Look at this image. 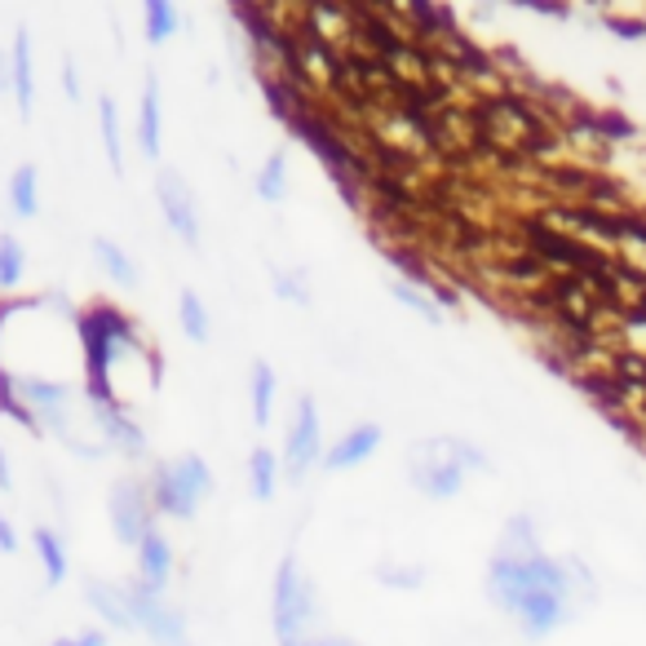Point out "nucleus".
<instances>
[{"mask_svg":"<svg viewBox=\"0 0 646 646\" xmlns=\"http://www.w3.org/2000/svg\"><path fill=\"white\" fill-rule=\"evenodd\" d=\"M150 500H155V513L159 518H177V522H190L199 500L212 496V469L199 451H181L173 460H159L150 469Z\"/></svg>","mask_w":646,"mask_h":646,"instance_id":"7ed1b4c3","label":"nucleus"},{"mask_svg":"<svg viewBox=\"0 0 646 646\" xmlns=\"http://www.w3.org/2000/svg\"><path fill=\"white\" fill-rule=\"evenodd\" d=\"M106 509H111V531L124 549H137L155 531V518H159L146 478H115L111 496H106Z\"/></svg>","mask_w":646,"mask_h":646,"instance_id":"423d86ee","label":"nucleus"},{"mask_svg":"<svg viewBox=\"0 0 646 646\" xmlns=\"http://www.w3.org/2000/svg\"><path fill=\"white\" fill-rule=\"evenodd\" d=\"M261 93H265V106H270V115L279 119V124H296L310 106H314V97H305L296 84H288L283 75H261Z\"/></svg>","mask_w":646,"mask_h":646,"instance_id":"f3484780","label":"nucleus"},{"mask_svg":"<svg viewBox=\"0 0 646 646\" xmlns=\"http://www.w3.org/2000/svg\"><path fill=\"white\" fill-rule=\"evenodd\" d=\"M97 133L106 146V164L119 177L124 173V133H119V102L111 93H97Z\"/></svg>","mask_w":646,"mask_h":646,"instance_id":"412c9836","label":"nucleus"},{"mask_svg":"<svg viewBox=\"0 0 646 646\" xmlns=\"http://www.w3.org/2000/svg\"><path fill=\"white\" fill-rule=\"evenodd\" d=\"M279 473H283V465H279V451H270L265 442H257L252 451H248V491H252V500H274V491H279Z\"/></svg>","mask_w":646,"mask_h":646,"instance_id":"aec40b11","label":"nucleus"},{"mask_svg":"<svg viewBox=\"0 0 646 646\" xmlns=\"http://www.w3.org/2000/svg\"><path fill=\"white\" fill-rule=\"evenodd\" d=\"M84 416H88V425L97 429V438L106 442V451H115V456H124V460H142V456L150 451L146 429L137 425L133 411H124V407H115V403H88V398H84Z\"/></svg>","mask_w":646,"mask_h":646,"instance_id":"9d476101","label":"nucleus"},{"mask_svg":"<svg viewBox=\"0 0 646 646\" xmlns=\"http://www.w3.org/2000/svg\"><path fill=\"white\" fill-rule=\"evenodd\" d=\"M27 274V248L13 230H0V292H13Z\"/></svg>","mask_w":646,"mask_h":646,"instance_id":"bb28decb","label":"nucleus"},{"mask_svg":"<svg viewBox=\"0 0 646 646\" xmlns=\"http://www.w3.org/2000/svg\"><path fill=\"white\" fill-rule=\"evenodd\" d=\"M0 553H18V527L9 522L4 509H0Z\"/></svg>","mask_w":646,"mask_h":646,"instance_id":"473e14b6","label":"nucleus"},{"mask_svg":"<svg viewBox=\"0 0 646 646\" xmlns=\"http://www.w3.org/2000/svg\"><path fill=\"white\" fill-rule=\"evenodd\" d=\"M376 580L385 584V588H420L425 584V566H416V562H376Z\"/></svg>","mask_w":646,"mask_h":646,"instance_id":"c85d7f7f","label":"nucleus"},{"mask_svg":"<svg viewBox=\"0 0 646 646\" xmlns=\"http://www.w3.org/2000/svg\"><path fill=\"white\" fill-rule=\"evenodd\" d=\"M133 142H137V155L142 159H159L164 155V102H159V75L155 71H146V80H142Z\"/></svg>","mask_w":646,"mask_h":646,"instance_id":"f8f14e48","label":"nucleus"},{"mask_svg":"<svg viewBox=\"0 0 646 646\" xmlns=\"http://www.w3.org/2000/svg\"><path fill=\"white\" fill-rule=\"evenodd\" d=\"M296 27L310 40L327 44L332 53H341V58L358 49V13H354V4H341V0H305Z\"/></svg>","mask_w":646,"mask_h":646,"instance_id":"6e6552de","label":"nucleus"},{"mask_svg":"<svg viewBox=\"0 0 646 646\" xmlns=\"http://www.w3.org/2000/svg\"><path fill=\"white\" fill-rule=\"evenodd\" d=\"M487 597L500 611H509L527 637H544L549 628L562 624L566 571L540 553L527 518H513L504 527V540H500L496 558L487 562Z\"/></svg>","mask_w":646,"mask_h":646,"instance_id":"f257e3e1","label":"nucleus"},{"mask_svg":"<svg viewBox=\"0 0 646 646\" xmlns=\"http://www.w3.org/2000/svg\"><path fill=\"white\" fill-rule=\"evenodd\" d=\"M31 544H35V558H40V571H44V584H62L71 562H66V544L53 527H31Z\"/></svg>","mask_w":646,"mask_h":646,"instance_id":"4be33fe9","label":"nucleus"},{"mask_svg":"<svg viewBox=\"0 0 646 646\" xmlns=\"http://www.w3.org/2000/svg\"><path fill=\"white\" fill-rule=\"evenodd\" d=\"M124 593H128V606H133L137 633H146L155 646H195L186 615H181L177 606H168V602H164V593L146 588L137 575L124 584Z\"/></svg>","mask_w":646,"mask_h":646,"instance_id":"0eeeda50","label":"nucleus"},{"mask_svg":"<svg viewBox=\"0 0 646 646\" xmlns=\"http://www.w3.org/2000/svg\"><path fill=\"white\" fill-rule=\"evenodd\" d=\"M301 646H358V642H350V637H305Z\"/></svg>","mask_w":646,"mask_h":646,"instance_id":"c9c22d12","label":"nucleus"},{"mask_svg":"<svg viewBox=\"0 0 646 646\" xmlns=\"http://www.w3.org/2000/svg\"><path fill=\"white\" fill-rule=\"evenodd\" d=\"M447 451L456 456V465H465V469H487L491 460L482 456V447H473L469 438H447Z\"/></svg>","mask_w":646,"mask_h":646,"instance_id":"c756f323","label":"nucleus"},{"mask_svg":"<svg viewBox=\"0 0 646 646\" xmlns=\"http://www.w3.org/2000/svg\"><path fill=\"white\" fill-rule=\"evenodd\" d=\"M252 186H257V199H261V204H279V199L288 195V155H283V150H270V155L261 159Z\"/></svg>","mask_w":646,"mask_h":646,"instance_id":"393cba45","label":"nucleus"},{"mask_svg":"<svg viewBox=\"0 0 646 646\" xmlns=\"http://www.w3.org/2000/svg\"><path fill=\"white\" fill-rule=\"evenodd\" d=\"M84 606L102 619V628H115V633H137V619H133V606H128L124 584H111V580L88 575V580H84Z\"/></svg>","mask_w":646,"mask_h":646,"instance_id":"ddd939ff","label":"nucleus"},{"mask_svg":"<svg viewBox=\"0 0 646 646\" xmlns=\"http://www.w3.org/2000/svg\"><path fill=\"white\" fill-rule=\"evenodd\" d=\"M0 491H13V469H9V451L0 447Z\"/></svg>","mask_w":646,"mask_h":646,"instance_id":"f704fd0d","label":"nucleus"},{"mask_svg":"<svg viewBox=\"0 0 646 646\" xmlns=\"http://www.w3.org/2000/svg\"><path fill=\"white\" fill-rule=\"evenodd\" d=\"M274 394H279V376L265 358H252V372H248V403H252V420L265 429L274 420Z\"/></svg>","mask_w":646,"mask_h":646,"instance_id":"6ab92c4d","label":"nucleus"},{"mask_svg":"<svg viewBox=\"0 0 646 646\" xmlns=\"http://www.w3.org/2000/svg\"><path fill=\"white\" fill-rule=\"evenodd\" d=\"M177 31H181V13H177V4H168V0H146V4H142V35H146L150 49L168 44Z\"/></svg>","mask_w":646,"mask_h":646,"instance_id":"b1692460","label":"nucleus"},{"mask_svg":"<svg viewBox=\"0 0 646 646\" xmlns=\"http://www.w3.org/2000/svg\"><path fill=\"white\" fill-rule=\"evenodd\" d=\"M177 323H181L186 341H195V345H204V341L212 336L208 305L199 301V292H195V288H181V296H177Z\"/></svg>","mask_w":646,"mask_h":646,"instance_id":"a878e982","label":"nucleus"},{"mask_svg":"<svg viewBox=\"0 0 646 646\" xmlns=\"http://www.w3.org/2000/svg\"><path fill=\"white\" fill-rule=\"evenodd\" d=\"M93 261L102 265V274L115 283V288H124V292H133L137 283H142V270H137V261L128 257V248L119 243V239H111V235H93Z\"/></svg>","mask_w":646,"mask_h":646,"instance_id":"dca6fc26","label":"nucleus"},{"mask_svg":"<svg viewBox=\"0 0 646 646\" xmlns=\"http://www.w3.org/2000/svg\"><path fill=\"white\" fill-rule=\"evenodd\" d=\"M9 212H13L18 221L40 217V168H35L31 159L18 164V168L9 173Z\"/></svg>","mask_w":646,"mask_h":646,"instance_id":"a211bd4d","label":"nucleus"},{"mask_svg":"<svg viewBox=\"0 0 646 646\" xmlns=\"http://www.w3.org/2000/svg\"><path fill=\"white\" fill-rule=\"evenodd\" d=\"M9 66H13V106L22 119H31V102H35V71H31V27H13L9 40Z\"/></svg>","mask_w":646,"mask_h":646,"instance_id":"2eb2a0df","label":"nucleus"},{"mask_svg":"<svg viewBox=\"0 0 646 646\" xmlns=\"http://www.w3.org/2000/svg\"><path fill=\"white\" fill-rule=\"evenodd\" d=\"M0 93H13V66H9V49H0Z\"/></svg>","mask_w":646,"mask_h":646,"instance_id":"72a5a7b5","label":"nucleus"},{"mask_svg":"<svg viewBox=\"0 0 646 646\" xmlns=\"http://www.w3.org/2000/svg\"><path fill=\"white\" fill-rule=\"evenodd\" d=\"M385 288H389V296L403 305V310H411V314H420L425 323H442L447 319V310L420 288V283H411V279H403V274H389L385 279Z\"/></svg>","mask_w":646,"mask_h":646,"instance_id":"5701e85b","label":"nucleus"},{"mask_svg":"<svg viewBox=\"0 0 646 646\" xmlns=\"http://www.w3.org/2000/svg\"><path fill=\"white\" fill-rule=\"evenodd\" d=\"M381 442H385V429H381L376 420H363V425L345 429L336 442H327V451H323V465H319V469H327V473L358 469L363 460H372V456H376V447H381Z\"/></svg>","mask_w":646,"mask_h":646,"instance_id":"9b49d317","label":"nucleus"},{"mask_svg":"<svg viewBox=\"0 0 646 646\" xmlns=\"http://www.w3.org/2000/svg\"><path fill=\"white\" fill-rule=\"evenodd\" d=\"M155 204H159L164 226H168L186 248H199V199H195L190 181H186L177 168H159V173H155Z\"/></svg>","mask_w":646,"mask_h":646,"instance_id":"1a4fd4ad","label":"nucleus"},{"mask_svg":"<svg viewBox=\"0 0 646 646\" xmlns=\"http://www.w3.org/2000/svg\"><path fill=\"white\" fill-rule=\"evenodd\" d=\"M49 646H106V628H75V633L53 637Z\"/></svg>","mask_w":646,"mask_h":646,"instance_id":"7c9ffc66","label":"nucleus"},{"mask_svg":"<svg viewBox=\"0 0 646 646\" xmlns=\"http://www.w3.org/2000/svg\"><path fill=\"white\" fill-rule=\"evenodd\" d=\"M314 615H319V593L310 584V575L301 571L296 553H283L274 566V584H270V624L279 646H301L305 637H314Z\"/></svg>","mask_w":646,"mask_h":646,"instance_id":"f03ea898","label":"nucleus"},{"mask_svg":"<svg viewBox=\"0 0 646 646\" xmlns=\"http://www.w3.org/2000/svg\"><path fill=\"white\" fill-rule=\"evenodd\" d=\"M62 88H66V97H71V102H80V66H75V58H71V53L62 58Z\"/></svg>","mask_w":646,"mask_h":646,"instance_id":"2f4dec72","label":"nucleus"},{"mask_svg":"<svg viewBox=\"0 0 646 646\" xmlns=\"http://www.w3.org/2000/svg\"><path fill=\"white\" fill-rule=\"evenodd\" d=\"M137 580L146 584V588H155V593H164L168 588V580H173V566H177V558H173V544H168V535L155 527L137 549Z\"/></svg>","mask_w":646,"mask_h":646,"instance_id":"4468645a","label":"nucleus"},{"mask_svg":"<svg viewBox=\"0 0 646 646\" xmlns=\"http://www.w3.org/2000/svg\"><path fill=\"white\" fill-rule=\"evenodd\" d=\"M270 288L279 292V301L310 305V283H305V270L296 265H270Z\"/></svg>","mask_w":646,"mask_h":646,"instance_id":"cd10ccee","label":"nucleus"},{"mask_svg":"<svg viewBox=\"0 0 646 646\" xmlns=\"http://www.w3.org/2000/svg\"><path fill=\"white\" fill-rule=\"evenodd\" d=\"M407 482L429 500H451L465 487V465H456L447 438H425L407 451Z\"/></svg>","mask_w":646,"mask_h":646,"instance_id":"39448f33","label":"nucleus"},{"mask_svg":"<svg viewBox=\"0 0 646 646\" xmlns=\"http://www.w3.org/2000/svg\"><path fill=\"white\" fill-rule=\"evenodd\" d=\"M323 420H319V407L310 394L296 398L292 407V420H288V434H283V447H279V465H283V478L288 482H305V473H314L323 465Z\"/></svg>","mask_w":646,"mask_h":646,"instance_id":"20e7f679","label":"nucleus"}]
</instances>
